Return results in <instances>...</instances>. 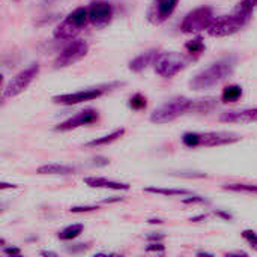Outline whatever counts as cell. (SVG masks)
Here are the masks:
<instances>
[{
    "instance_id": "cell-1",
    "label": "cell",
    "mask_w": 257,
    "mask_h": 257,
    "mask_svg": "<svg viewBox=\"0 0 257 257\" xmlns=\"http://www.w3.org/2000/svg\"><path fill=\"white\" fill-rule=\"evenodd\" d=\"M233 68H235L233 59L218 60V62L212 63L209 68H206L202 72H199L190 81V87L193 90H206V89H211V87L217 86L218 83H221L223 80H226L227 77H230L233 74Z\"/></svg>"
},
{
    "instance_id": "cell-2",
    "label": "cell",
    "mask_w": 257,
    "mask_h": 257,
    "mask_svg": "<svg viewBox=\"0 0 257 257\" xmlns=\"http://www.w3.org/2000/svg\"><path fill=\"white\" fill-rule=\"evenodd\" d=\"M239 140L241 137L229 133H185L182 136V143L187 148H215L223 145H232Z\"/></svg>"
},
{
    "instance_id": "cell-3",
    "label": "cell",
    "mask_w": 257,
    "mask_h": 257,
    "mask_svg": "<svg viewBox=\"0 0 257 257\" xmlns=\"http://www.w3.org/2000/svg\"><path fill=\"white\" fill-rule=\"evenodd\" d=\"M191 111H193V99L181 96V98H175V99L169 101L167 104L161 105L160 108H157L151 114L149 119H151V122H154L157 125H163V123L173 122L179 116H182L185 113H191Z\"/></svg>"
},
{
    "instance_id": "cell-4",
    "label": "cell",
    "mask_w": 257,
    "mask_h": 257,
    "mask_svg": "<svg viewBox=\"0 0 257 257\" xmlns=\"http://www.w3.org/2000/svg\"><path fill=\"white\" fill-rule=\"evenodd\" d=\"M188 60H190V57H187L181 53H176V51L160 53L157 60L154 62L155 72L164 78H172L187 68Z\"/></svg>"
},
{
    "instance_id": "cell-5",
    "label": "cell",
    "mask_w": 257,
    "mask_h": 257,
    "mask_svg": "<svg viewBox=\"0 0 257 257\" xmlns=\"http://www.w3.org/2000/svg\"><path fill=\"white\" fill-rule=\"evenodd\" d=\"M214 12L209 6H200L193 9L191 12H188L185 15V18L182 20L181 24V30L184 33H199L202 30H208L209 26L214 21Z\"/></svg>"
},
{
    "instance_id": "cell-6",
    "label": "cell",
    "mask_w": 257,
    "mask_h": 257,
    "mask_svg": "<svg viewBox=\"0 0 257 257\" xmlns=\"http://www.w3.org/2000/svg\"><path fill=\"white\" fill-rule=\"evenodd\" d=\"M247 23H248L247 18L238 15L236 12H232L230 15H223V17L214 18L212 24L208 29V33L214 38L230 36V35L239 32Z\"/></svg>"
},
{
    "instance_id": "cell-7",
    "label": "cell",
    "mask_w": 257,
    "mask_h": 257,
    "mask_svg": "<svg viewBox=\"0 0 257 257\" xmlns=\"http://www.w3.org/2000/svg\"><path fill=\"white\" fill-rule=\"evenodd\" d=\"M39 74V65L38 63H33L30 65L29 68H26L24 71L18 72L15 77H12L9 80V83L5 86L3 89V96L2 99H9V98H15L18 96L20 93H23L29 86L30 83L36 78V75Z\"/></svg>"
},
{
    "instance_id": "cell-8",
    "label": "cell",
    "mask_w": 257,
    "mask_h": 257,
    "mask_svg": "<svg viewBox=\"0 0 257 257\" xmlns=\"http://www.w3.org/2000/svg\"><path fill=\"white\" fill-rule=\"evenodd\" d=\"M89 51V44L83 39L72 41L69 45L63 48V51L56 57L54 66L56 68H66L71 66L77 62H80Z\"/></svg>"
},
{
    "instance_id": "cell-9",
    "label": "cell",
    "mask_w": 257,
    "mask_h": 257,
    "mask_svg": "<svg viewBox=\"0 0 257 257\" xmlns=\"http://www.w3.org/2000/svg\"><path fill=\"white\" fill-rule=\"evenodd\" d=\"M107 87H95V89H84L74 93H65V95H56L53 96V102L62 104V105H75L84 101H93L105 93Z\"/></svg>"
},
{
    "instance_id": "cell-10",
    "label": "cell",
    "mask_w": 257,
    "mask_h": 257,
    "mask_svg": "<svg viewBox=\"0 0 257 257\" xmlns=\"http://www.w3.org/2000/svg\"><path fill=\"white\" fill-rule=\"evenodd\" d=\"M178 2L179 0H152L148 9V20L155 26L163 24L172 17L178 6Z\"/></svg>"
},
{
    "instance_id": "cell-11",
    "label": "cell",
    "mask_w": 257,
    "mask_h": 257,
    "mask_svg": "<svg viewBox=\"0 0 257 257\" xmlns=\"http://www.w3.org/2000/svg\"><path fill=\"white\" fill-rule=\"evenodd\" d=\"M113 18V8L108 2H95L89 8V21L96 29H104Z\"/></svg>"
},
{
    "instance_id": "cell-12",
    "label": "cell",
    "mask_w": 257,
    "mask_h": 257,
    "mask_svg": "<svg viewBox=\"0 0 257 257\" xmlns=\"http://www.w3.org/2000/svg\"><path fill=\"white\" fill-rule=\"evenodd\" d=\"M98 111L95 108H86L80 113H77L75 116L69 117L68 120L59 123L56 126V131H71L80 126H86V125H92L98 120Z\"/></svg>"
},
{
    "instance_id": "cell-13",
    "label": "cell",
    "mask_w": 257,
    "mask_h": 257,
    "mask_svg": "<svg viewBox=\"0 0 257 257\" xmlns=\"http://www.w3.org/2000/svg\"><path fill=\"white\" fill-rule=\"evenodd\" d=\"M220 120L226 123H253L257 122V107L226 111L220 116Z\"/></svg>"
},
{
    "instance_id": "cell-14",
    "label": "cell",
    "mask_w": 257,
    "mask_h": 257,
    "mask_svg": "<svg viewBox=\"0 0 257 257\" xmlns=\"http://www.w3.org/2000/svg\"><path fill=\"white\" fill-rule=\"evenodd\" d=\"M84 184L89 185L90 188H104V190H114V191H128L131 188L130 184L108 181L105 178H95V176L84 178Z\"/></svg>"
},
{
    "instance_id": "cell-15",
    "label": "cell",
    "mask_w": 257,
    "mask_h": 257,
    "mask_svg": "<svg viewBox=\"0 0 257 257\" xmlns=\"http://www.w3.org/2000/svg\"><path fill=\"white\" fill-rule=\"evenodd\" d=\"M83 29L78 27L77 24H74L71 20L65 18L53 32V36L56 39H62V41H66V39H74Z\"/></svg>"
},
{
    "instance_id": "cell-16",
    "label": "cell",
    "mask_w": 257,
    "mask_h": 257,
    "mask_svg": "<svg viewBox=\"0 0 257 257\" xmlns=\"http://www.w3.org/2000/svg\"><path fill=\"white\" fill-rule=\"evenodd\" d=\"M158 51L157 50H151V51H146L140 56H137L134 60L130 62V69L133 72H142L143 69H146L151 63H154L158 57Z\"/></svg>"
},
{
    "instance_id": "cell-17",
    "label": "cell",
    "mask_w": 257,
    "mask_h": 257,
    "mask_svg": "<svg viewBox=\"0 0 257 257\" xmlns=\"http://www.w3.org/2000/svg\"><path fill=\"white\" fill-rule=\"evenodd\" d=\"M74 172H75L74 167L63 166V164H44L36 170L38 175H71Z\"/></svg>"
},
{
    "instance_id": "cell-18",
    "label": "cell",
    "mask_w": 257,
    "mask_h": 257,
    "mask_svg": "<svg viewBox=\"0 0 257 257\" xmlns=\"http://www.w3.org/2000/svg\"><path fill=\"white\" fill-rule=\"evenodd\" d=\"M123 134H125V128H117V130H114L113 133H110V134H107V136H104V137H99V139H95V140H92V142L86 143V146H87V148L107 146V145H110V143L116 142L117 139H120Z\"/></svg>"
},
{
    "instance_id": "cell-19",
    "label": "cell",
    "mask_w": 257,
    "mask_h": 257,
    "mask_svg": "<svg viewBox=\"0 0 257 257\" xmlns=\"http://www.w3.org/2000/svg\"><path fill=\"white\" fill-rule=\"evenodd\" d=\"M68 20H71L74 24H77L78 27L84 29L87 21H89V9L86 8H77L75 11H72L68 17Z\"/></svg>"
},
{
    "instance_id": "cell-20",
    "label": "cell",
    "mask_w": 257,
    "mask_h": 257,
    "mask_svg": "<svg viewBox=\"0 0 257 257\" xmlns=\"http://www.w3.org/2000/svg\"><path fill=\"white\" fill-rule=\"evenodd\" d=\"M185 50H187L190 59H196L205 51V42H203V39L200 36H197L193 41H188L185 44Z\"/></svg>"
},
{
    "instance_id": "cell-21",
    "label": "cell",
    "mask_w": 257,
    "mask_h": 257,
    "mask_svg": "<svg viewBox=\"0 0 257 257\" xmlns=\"http://www.w3.org/2000/svg\"><path fill=\"white\" fill-rule=\"evenodd\" d=\"M241 96H242V87L238 84H230V86L224 87V90L221 93V101L223 102H236Z\"/></svg>"
},
{
    "instance_id": "cell-22",
    "label": "cell",
    "mask_w": 257,
    "mask_h": 257,
    "mask_svg": "<svg viewBox=\"0 0 257 257\" xmlns=\"http://www.w3.org/2000/svg\"><path fill=\"white\" fill-rule=\"evenodd\" d=\"M146 193L160 194V196H190L191 191L188 190H176V188H158V187H148L145 188Z\"/></svg>"
},
{
    "instance_id": "cell-23",
    "label": "cell",
    "mask_w": 257,
    "mask_h": 257,
    "mask_svg": "<svg viewBox=\"0 0 257 257\" xmlns=\"http://www.w3.org/2000/svg\"><path fill=\"white\" fill-rule=\"evenodd\" d=\"M84 230V226L83 224H72V226H68L66 229H63L57 238L62 239V241H71V239H75L78 235H81Z\"/></svg>"
},
{
    "instance_id": "cell-24",
    "label": "cell",
    "mask_w": 257,
    "mask_h": 257,
    "mask_svg": "<svg viewBox=\"0 0 257 257\" xmlns=\"http://www.w3.org/2000/svg\"><path fill=\"white\" fill-rule=\"evenodd\" d=\"M215 105H217V99H215V98L196 99V101H193V111H197V113H208V111L214 110Z\"/></svg>"
},
{
    "instance_id": "cell-25",
    "label": "cell",
    "mask_w": 257,
    "mask_h": 257,
    "mask_svg": "<svg viewBox=\"0 0 257 257\" xmlns=\"http://www.w3.org/2000/svg\"><path fill=\"white\" fill-rule=\"evenodd\" d=\"M148 102H146V98L142 95V93H136L131 99H130V107L133 110H143L146 108Z\"/></svg>"
},
{
    "instance_id": "cell-26",
    "label": "cell",
    "mask_w": 257,
    "mask_h": 257,
    "mask_svg": "<svg viewBox=\"0 0 257 257\" xmlns=\"http://www.w3.org/2000/svg\"><path fill=\"white\" fill-rule=\"evenodd\" d=\"M242 238L250 244L251 248H254L257 251V233L253 230H244L242 232Z\"/></svg>"
},
{
    "instance_id": "cell-27",
    "label": "cell",
    "mask_w": 257,
    "mask_h": 257,
    "mask_svg": "<svg viewBox=\"0 0 257 257\" xmlns=\"http://www.w3.org/2000/svg\"><path fill=\"white\" fill-rule=\"evenodd\" d=\"M96 209H99L98 205H92V206H74L69 211L74 212V214H78V212H92V211H96Z\"/></svg>"
},
{
    "instance_id": "cell-28",
    "label": "cell",
    "mask_w": 257,
    "mask_h": 257,
    "mask_svg": "<svg viewBox=\"0 0 257 257\" xmlns=\"http://www.w3.org/2000/svg\"><path fill=\"white\" fill-rule=\"evenodd\" d=\"M184 203L185 205H193V203H206V200L203 197H199V196H191L188 199H184Z\"/></svg>"
},
{
    "instance_id": "cell-29",
    "label": "cell",
    "mask_w": 257,
    "mask_h": 257,
    "mask_svg": "<svg viewBox=\"0 0 257 257\" xmlns=\"http://www.w3.org/2000/svg\"><path fill=\"white\" fill-rule=\"evenodd\" d=\"M164 250H166V247L161 242H152L146 247V251H161L163 253Z\"/></svg>"
},
{
    "instance_id": "cell-30",
    "label": "cell",
    "mask_w": 257,
    "mask_h": 257,
    "mask_svg": "<svg viewBox=\"0 0 257 257\" xmlns=\"http://www.w3.org/2000/svg\"><path fill=\"white\" fill-rule=\"evenodd\" d=\"M87 248H89V244H77V247L68 248V251H71V253H80V251H84Z\"/></svg>"
},
{
    "instance_id": "cell-31",
    "label": "cell",
    "mask_w": 257,
    "mask_h": 257,
    "mask_svg": "<svg viewBox=\"0 0 257 257\" xmlns=\"http://www.w3.org/2000/svg\"><path fill=\"white\" fill-rule=\"evenodd\" d=\"M3 251H5V254H9V256H20V254H21V250H20V248H14V247L5 248Z\"/></svg>"
},
{
    "instance_id": "cell-32",
    "label": "cell",
    "mask_w": 257,
    "mask_h": 257,
    "mask_svg": "<svg viewBox=\"0 0 257 257\" xmlns=\"http://www.w3.org/2000/svg\"><path fill=\"white\" fill-rule=\"evenodd\" d=\"M163 239H164V235H161V233L149 235V236H148V241H154V242H160V241H163Z\"/></svg>"
},
{
    "instance_id": "cell-33",
    "label": "cell",
    "mask_w": 257,
    "mask_h": 257,
    "mask_svg": "<svg viewBox=\"0 0 257 257\" xmlns=\"http://www.w3.org/2000/svg\"><path fill=\"white\" fill-rule=\"evenodd\" d=\"M206 218H208V215H206V214H202V215L193 217V218H191L190 221H191V223H199V221H205Z\"/></svg>"
},
{
    "instance_id": "cell-34",
    "label": "cell",
    "mask_w": 257,
    "mask_h": 257,
    "mask_svg": "<svg viewBox=\"0 0 257 257\" xmlns=\"http://www.w3.org/2000/svg\"><path fill=\"white\" fill-rule=\"evenodd\" d=\"M215 215H217V217H221V218H224V220H232V215L227 214V212H223V211H217Z\"/></svg>"
},
{
    "instance_id": "cell-35",
    "label": "cell",
    "mask_w": 257,
    "mask_h": 257,
    "mask_svg": "<svg viewBox=\"0 0 257 257\" xmlns=\"http://www.w3.org/2000/svg\"><path fill=\"white\" fill-rule=\"evenodd\" d=\"M6 188H18V185H14V184H6V182H2V184H0V190H6Z\"/></svg>"
},
{
    "instance_id": "cell-36",
    "label": "cell",
    "mask_w": 257,
    "mask_h": 257,
    "mask_svg": "<svg viewBox=\"0 0 257 257\" xmlns=\"http://www.w3.org/2000/svg\"><path fill=\"white\" fill-rule=\"evenodd\" d=\"M122 200V197H114V199H105V200H102V203H114V202H120Z\"/></svg>"
},
{
    "instance_id": "cell-37",
    "label": "cell",
    "mask_w": 257,
    "mask_h": 257,
    "mask_svg": "<svg viewBox=\"0 0 257 257\" xmlns=\"http://www.w3.org/2000/svg\"><path fill=\"white\" fill-rule=\"evenodd\" d=\"M227 256H247V253H244V251H236V253H227Z\"/></svg>"
},
{
    "instance_id": "cell-38",
    "label": "cell",
    "mask_w": 257,
    "mask_h": 257,
    "mask_svg": "<svg viewBox=\"0 0 257 257\" xmlns=\"http://www.w3.org/2000/svg\"><path fill=\"white\" fill-rule=\"evenodd\" d=\"M41 254H42V256H57L56 253H51V251H42Z\"/></svg>"
},
{
    "instance_id": "cell-39",
    "label": "cell",
    "mask_w": 257,
    "mask_h": 257,
    "mask_svg": "<svg viewBox=\"0 0 257 257\" xmlns=\"http://www.w3.org/2000/svg\"><path fill=\"white\" fill-rule=\"evenodd\" d=\"M245 2H247L248 5H251L253 8H256L257 6V0H245Z\"/></svg>"
},
{
    "instance_id": "cell-40",
    "label": "cell",
    "mask_w": 257,
    "mask_h": 257,
    "mask_svg": "<svg viewBox=\"0 0 257 257\" xmlns=\"http://www.w3.org/2000/svg\"><path fill=\"white\" fill-rule=\"evenodd\" d=\"M148 223H151V224H161L163 221L161 220H149Z\"/></svg>"
},
{
    "instance_id": "cell-41",
    "label": "cell",
    "mask_w": 257,
    "mask_h": 257,
    "mask_svg": "<svg viewBox=\"0 0 257 257\" xmlns=\"http://www.w3.org/2000/svg\"><path fill=\"white\" fill-rule=\"evenodd\" d=\"M197 256H212V253H205V251H199Z\"/></svg>"
}]
</instances>
